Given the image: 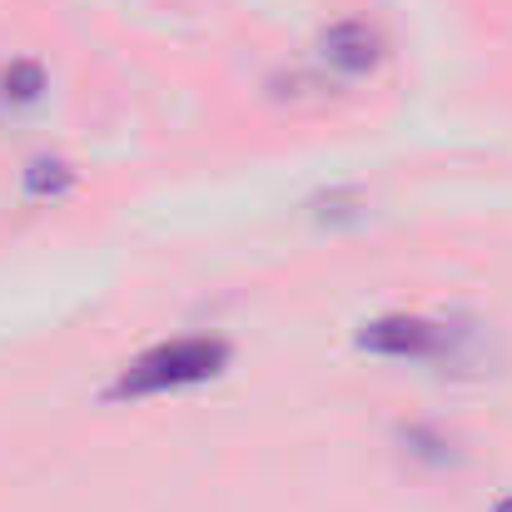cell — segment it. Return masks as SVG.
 I'll list each match as a JSON object with an SVG mask.
<instances>
[{
    "mask_svg": "<svg viewBox=\"0 0 512 512\" xmlns=\"http://www.w3.org/2000/svg\"><path fill=\"white\" fill-rule=\"evenodd\" d=\"M229 368V343L214 334H189L145 348L140 358H130L120 368V378L110 383V398H155V393H179L194 383H209Z\"/></svg>",
    "mask_w": 512,
    "mask_h": 512,
    "instance_id": "6da1fadb",
    "label": "cell"
},
{
    "mask_svg": "<svg viewBox=\"0 0 512 512\" xmlns=\"http://www.w3.org/2000/svg\"><path fill=\"white\" fill-rule=\"evenodd\" d=\"M358 348L363 353H378V358H443L448 348V329H438L433 319H418V314H383V319H368L358 329Z\"/></svg>",
    "mask_w": 512,
    "mask_h": 512,
    "instance_id": "7a4b0ae2",
    "label": "cell"
},
{
    "mask_svg": "<svg viewBox=\"0 0 512 512\" xmlns=\"http://www.w3.org/2000/svg\"><path fill=\"white\" fill-rule=\"evenodd\" d=\"M319 60L339 75H368L383 60V35L368 20H339L319 35Z\"/></svg>",
    "mask_w": 512,
    "mask_h": 512,
    "instance_id": "3957f363",
    "label": "cell"
},
{
    "mask_svg": "<svg viewBox=\"0 0 512 512\" xmlns=\"http://www.w3.org/2000/svg\"><path fill=\"white\" fill-rule=\"evenodd\" d=\"M0 95H5L10 105H35V100L45 95V70H40V60H10V65L0 70Z\"/></svg>",
    "mask_w": 512,
    "mask_h": 512,
    "instance_id": "277c9868",
    "label": "cell"
},
{
    "mask_svg": "<svg viewBox=\"0 0 512 512\" xmlns=\"http://www.w3.org/2000/svg\"><path fill=\"white\" fill-rule=\"evenodd\" d=\"M70 179H75L70 165H60V160H35V165L25 170V189H30V194H45V189L55 194V189H65Z\"/></svg>",
    "mask_w": 512,
    "mask_h": 512,
    "instance_id": "5b68a950",
    "label": "cell"
},
{
    "mask_svg": "<svg viewBox=\"0 0 512 512\" xmlns=\"http://www.w3.org/2000/svg\"><path fill=\"white\" fill-rule=\"evenodd\" d=\"M493 512H512V498H503V503H498V508H493Z\"/></svg>",
    "mask_w": 512,
    "mask_h": 512,
    "instance_id": "8992f818",
    "label": "cell"
}]
</instances>
